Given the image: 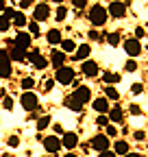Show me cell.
<instances>
[{
	"instance_id": "obj_1",
	"label": "cell",
	"mask_w": 148,
	"mask_h": 157,
	"mask_svg": "<svg viewBox=\"0 0 148 157\" xmlns=\"http://www.w3.org/2000/svg\"><path fill=\"white\" fill-rule=\"evenodd\" d=\"M107 9L102 7V5H94L89 9V22L94 24V26H102L105 22H107Z\"/></svg>"
},
{
	"instance_id": "obj_2",
	"label": "cell",
	"mask_w": 148,
	"mask_h": 157,
	"mask_svg": "<svg viewBox=\"0 0 148 157\" xmlns=\"http://www.w3.org/2000/svg\"><path fill=\"white\" fill-rule=\"evenodd\" d=\"M54 83H59V85H72L74 83V70L70 66H63L61 70L54 72Z\"/></svg>"
},
{
	"instance_id": "obj_3",
	"label": "cell",
	"mask_w": 148,
	"mask_h": 157,
	"mask_svg": "<svg viewBox=\"0 0 148 157\" xmlns=\"http://www.w3.org/2000/svg\"><path fill=\"white\" fill-rule=\"evenodd\" d=\"M11 72V55L7 48H0V78H9Z\"/></svg>"
},
{
	"instance_id": "obj_4",
	"label": "cell",
	"mask_w": 148,
	"mask_h": 157,
	"mask_svg": "<svg viewBox=\"0 0 148 157\" xmlns=\"http://www.w3.org/2000/svg\"><path fill=\"white\" fill-rule=\"evenodd\" d=\"M89 146L94 148V151H98V153H105V151H109V146H111V140H109V137H107L105 133H96L94 137H91Z\"/></svg>"
},
{
	"instance_id": "obj_5",
	"label": "cell",
	"mask_w": 148,
	"mask_h": 157,
	"mask_svg": "<svg viewBox=\"0 0 148 157\" xmlns=\"http://www.w3.org/2000/svg\"><path fill=\"white\" fill-rule=\"evenodd\" d=\"M20 103H22V107H24L26 111H35L37 107H39V98H37L35 92H24V94L20 96Z\"/></svg>"
},
{
	"instance_id": "obj_6",
	"label": "cell",
	"mask_w": 148,
	"mask_h": 157,
	"mask_svg": "<svg viewBox=\"0 0 148 157\" xmlns=\"http://www.w3.org/2000/svg\"><path fill=\"white\" fill-rule=\"evenodd\" d=\"M48 15H50V5L48 2H37L35 5V9H33V22H44V20H48Z\"/></svg>"
},
{
	"instance_id": "obj_7",
	"label": "cell",
	"mask_w": 148,
	"mask_h": 157,
	"mask_svg": "<svg viewBox=\"0 0 148 157\" xmlns=\"http://www.w3.org/2000/svg\"><path fill=\"white\" fill-rule=\"evenodd\" d=\"M13 44H15L17 48H22V50H28V48H31V44H33V35H31V33H26V31H20V33L15 35Z\"/></svg>"
},
{
	"instance_id": "obj_8",
	"label": "cell",
	"mask_w": 148,
	"mask_h": 157,
	"mask_svg": "<svg viewBox=\"0 0 148 157\" xmlns=\"http://www.w3.org/2000/svg\"><path fill=\"white\" fill-rule=\"evenodd\" d=\"M65 61H68V57H65V52H63V50L54 48V50L50 52V66H54L57 70H61V68L65 66Z\"/></svg>"
},
{
	"instance_id": "obj_9",
	"label": "cell",
	"mask_w": 148,
	"mask_h": 157,
	"mask_svg": "<svg viewBox=\"0 0 148 157\" xmlns=\"http://www.w3.org/2000/svg\"><path fill=\"white\" fill-rule=\"evenodd\" d=\"M122 46H124V52H126L128 57H131V59H133V57H137V55L142 52L139 39H135V37H133V39H126V42H124Z\"/></svg>"
},
{
	"instance_id": "obj_10",
	"label": "cell",
	"mask_w": 148,
	"mask_h": 157,
	"mask_svg": "<svg viewBox=\"0 0 148 157\" xmlns=\"http://www.w3.org/2000/svg\"><path fill=\"white\" fill-rule=\"evenodd\" d=\"M44 148H46L48 153H59V148H61V137H57V135H46V137H44Z\"/></svg>"
},
{
	"instance_id": "obj_11",
	"label": "cell",
	"mask_w": 148,
	"mask_h": 157,
	"mask_svg": "<svg viewBox=\"0 0 148 157\" xmlns=\"http://www.w3.org/2000/svg\"><path fill=\"white\" fill-rule=\"evenodd\" d=\"M76 144H79V133H74V131H65L63 133V137H61V146L63 148H76Z\"/></svg>"
},
{
	"instance_id": "obj_12",
	"label": "cell",
	"mask_w": 148,
	"mask_h": 157,
	"mask_svg": "<svg viewBox=\"0 0 148 157\" xmlns=\"http://www.w3.org/2000/svg\"><path fill=\"white\" fill-rule=\"evenodd\" d=\"M91 107H94V111L100 113V116H107V113H109V101H107L105 96L94 98V101H91Z\"/></svg>"
},
{
	"instance_id": "obj_13",
	"label": "cell",
	"mask_w": 148,
	"mask_h": 157,
	"mask_svg": "<svg viewBox=\"0 0 148 157\" xmlns=\"http://www.w3.org/2000/svg\"><path fill=\"white\" fill-rule=\"evenodd\" d=\"M107 13L111 17H124L126 15V2H111L107 7Z\"/></svg>"
},
{
	"instance_id": "obj_14",
	"label": "cell",
	"mask_w": 148,
	"mask_h": 157,
	"mask_svg": "<svg viewBox=\"0 0 148 157\" xmlns=\"http://www.w3.org/2000/svg\"><path fill=\"white\" fill-rule=\"evenodd\" d=\"M72 96L85 105V103H89V101H91V90H89L87 85H79L76 90H74V94H72Z\"/></svg>"
},
{
	"instance_id": "obj_15",
	"label": "cell",
	"mask_w": 148,
	"mask_h": 157,
	"mask_svg": "<svg viewBox=\"0 0 148 157\" xmlns=\"http://www.w3.org/2000/svg\"><path fill=\"white\" fill-rule=\"evenodd\" d=\"M81 72H83L85 76H89V78H94V76L100 72V68H98V63H96V61H89V59H87V61H83V63H81Z\"/></svg>"
},
{
	"instance_id": "obj_16",
	"label": "cell",
	"mask_w": 148,
	"mask_h": 157,
	"mask_svg": "<svg viewBox=\"0 0 148 157\" xmlns=\"http://www.w3.org/2000/svg\"><path fill=\"white\" fill-rule=\"evenodd\" d=\"M89 55H91V46L89 44H79L76 52H74V59H76V61H87Z\"/></svg>"
},
{
	"instance_id": "obj_17",
	"label": "cell",
	"mask_w": 148,
	"mask_h": 157,
	"mask_svg": "<svg viewBox=\"0 0 148 157\" xmlns=\"http://www.w3.org/2000/svg\"><path fill=\"white\" fill-rule=\"evenodd\" d=\"M9 44H11V46H9V55H11L13 61H22V63H26V50L17 48L13 42H9Z\"/></svg>"
},
{
	"instance_id": "obj_18",
	"label": "cell",
	"mask_w": 148,
	"mask_h": 157,
	"mask_svg": "<svg viewBox=\"0 0 148 157\" xmlns=\"http://www.w3.org/2000/svg\"><path fill=\"white\" fill-rule=\"evenodd\" d=\"M107 118H109V122H111V124H118V122H124V111H122L120 107H113V109H109Z\"/></svg>"
},
{
	"instance_id": "obj_19",
	"label": "cell",
	"mask_w": 148,
	"mask_h": 157,
	"mask_svg": "<svg viewBox=\"0 0 148 157\" xmlns=\"http://www.w3.org/2000/svg\"><path fill=\"white\" fill-rule=\"evenodd\" d=\"M46 39H48V44L50 46H57V44H61L63 39H61V31L59 29H50L48 33H46Z\"/></svg>"
},
{
	"instance_id": "obj_20",
	"label": "cell",
	"mask_w": 148,
	"mask_h": 157,
	"mask_svg": "<svg viewBox=\"0 0 148 157\" xmlns=\"http://www.w3.org/2000/svg\"><path fill=\"white\" fill-rule=\"evenodd\" d=\"M63 103H65V107H70L72 111H76V113H81V109H83V103H81V101H76L74 96H68Z\"/></svg>"
},
{
	"instance_id": "obj_21",
	"label": "cell",
	"mask_w": 148,
	"mask_h": 157,
	"mask_svg": "<svg viewBox=\"0 0 148 157\" xmlns=\"http://www.w3.org/2000/svg\"><path fill=\"white\" fill-rule=\"evenodd\" d=\"M128 148H131V146H128V144H126L124 140H118V142L113 144V153H116V155H122V157H124V155H128V153H131V151H128Z\"/></svg>"
},
{
	"instance_id": "obj_22",
	"label": "cell",
	"mask_w": 148,
	"mask_h": 157,
	"mask_svg": "<svg viewBox=\"0 0 148 157\" xmlns=\"http://www.w3.org/2000/svg\"><path fill=\"white\" fill-rule=\"evenodd\" d=\"M102 81H105L107 85H116V83L122 81V76H120L118 72H105V74H102Z\"/></svg>"
},
{
	"instance_id": "obj_23",
	"label": "cell",
	"mask_w": 148,
	"mask_h": 157,
	"mask_svg": "<svg viewBox=\"0 0 148 157\" xmlns=\"http://www.w3.org/2000/svg\"><path fill=\"white\" fill-rule=\"evenodd\" d=\"M37 70H46L48 66H50V59H46V57H42V55H37L35 59H33V61H31Z\"/></svg>"
},
{
	"instance_id": "obj_24",
	"label": "cell",
	"mask_w": 148,
	"mask_h": 157,
	"mask_svg": "<svg viewBox=\"0 0 148 157\" xmlns=\"http://www.w3.org/2000/svg\"><path fill=\"white\" fill-rule=\"evenodd\" d=\"M105 98H107V101H120V92H118L113 85H107V90H105Z\"/></svg>"
},
{
	"instance_id": "obj_25",
	"label": "cell",
	"mask_w": 148,
	"mask_h": 157,
	"mask_svg": "<svg viewBox=\"0 0 148 157\" xmlns=\"http://www.w3.org/2000/svg\"><path fill=\"white\" fill-rule=\"evenodd\" d=\"M52 122V118L48 116V113H44V116H39V118H37V131H44L48 124Z\"/></svg>"
},
{
	"instance_id": "obj_26",
	"label": "cell",
	"mask_w": 148,
	"mask_h": 157,
	"mask_svg": "<svg viewBox=\"0 0 148 157\" xmlns=\"http://www.w3.org/2000/svg\"><path fill=\"white\" fill-rule=\"evenodd\" d=\"M61 50L68 55V52H76V42H72V39H63L61 42Z\"/></svg>"
},
{
	"instance_id": "obj_27",
	"label": "cell",
	"mask_w": 148,
	"mask_h": 157,
	"mask_svg": "<svg viewBox=\"0 0 148 157\" xmlns=\"http://www.w3.org/2000/svg\"><path fill=\"white\" fill-rule=\"evenodd\" d=\"M15 29H22V26H26V15L22 13V11H17V15L13 17V22H11Z\"/></svg>"
},
{
	"instance_id": "obj_28",
	"label": "cell",
	"mask_w": 148,
	"mask_h": 157,
	"mask_svg": "<svg viewBox=\"0 0 148 157\" xmlns=\"http://www.w3.org/2000/svg\"><path fill=\"white\" fill-rule=\"evenodd\" d=\"M20 85H22V90H24V92H31V90H33V85H35V78H31V76H24Z\"/></svg>"
},
{
	"instance_id": "obj_29",
	"label": "cell",
	"mask_w": 148,
	"mask_h": 157,
	"mask_svg": "<svg viewBox=\"0 0 148 157\" xmlns=\"http://www.w3.org/2000/svg\"><path fill=\"white\" fill-rule=\"evenodd\" d=\"M105 39H107V44H109V46H113V48L120 44V35H118V33H109Z\"/></svg>"
},
{
	"instance_id": "obj_30",
	"label": "cell",
	"mask_w": 148,
	"mask_h": 157,
	"mask_svg": "<svg viewBox=\"0 0 148 157\" xmlns=\"http://www.w3.org/2000/svg\"><path fill=\"white\" fill-rule=\"evenodd\" d=\"M105 135L109 137V140H111V137H116V135H118V129H116V124H107V127H105Z\"/></svg>"
},
{
	"instance_id": "obj_31",
	"label": "cell",
	"mask_w": 148,
	"mask_h": 157,
	"mask_svg": "<svg viewBox=\"0 0 148 157\" xmlns=\"http://www.w3.org/2000/svg\"><path fill=\"white\" fill-rule=\"evenodd\" d=\"M11 26H13V24L9 22V20H7L5 15H0V33H5V31H9Z\"/></svg>"
},
{
	"instance_id": "obj_32",
	"label": "cell",
	"mask_w": 148,
	"mask_h": 157,
	"mask_svg": "<svg viewBox=\"0 0 148 157\" xmlns=\"http://www.w3.org/2000/svg\"><path fill=\"white\" fill-rule=\"evenodd\" d=\"M54 15H57V20L61 22V20H65V17H68V9H65L63 5H59V7H57V13H54Z\"/></svg>"
},
{
	"instance_id": "obj_33",
	"label": "cell",
	"mask_w": 148,
	"mask_h": 157,
	"mask_svg": "<svg viewBox=\"0 0 148 157\" xmlns=\"http://www.w3.org/2000/svg\"><path fill=\"white\" fill-rule=\"evenodd\" d=\"M2 15H5V17L9 20V22H13V17L17 15V11H15V9H9V7H7V9L2 11Z\"/></svg>"
},
{
	"instance_id": "obj_34",
	"label": "cell",
	"mask_w": 148,
	"mask_h": 157,
	"mask_svg": "<svg viewBox=\"0 0 148 157\" xmlns=\"http://www.w3.org/2000/svg\"><path fill=\"white\" fill-rule=\"evenodd\" d=\"M124 70H126V72H135V70H137V61H133V59H128V61L124 63Z\"/></svg>"
},
{
	"instance_id": "obj_35",
	"label": "cell",
	"mask_w": 148,
	"mask_h": 157,
	"mask_svg": "<svg viewBox=\"0 0 148 157\" xmlns=\"http://www.w3.org/2000/svg\"><path fill=\"white\" fill-rule=\"evenodd\" d=\"M26 26H28V33L31 35H39V24H37V22H28Z\"/></svg>"
},
{
	"instance_id": "obj_36",
	"label": "cell",
	"mask_w": 148,
	"mask_h": 157,
	"mask_svg": "<svg viewBox=\"0 0 148 157\" xmlns=\"http://www.w3.org/2000/svg\"><path fill=\"white\" fill-rule=\"evenodd\" d=\"M96 124H98V127H107V124H111V122H109L107 116H98V118H96Z\"/></svg>"
},
{
	"instance_id": "obj_37",
	"label": "cell",
	"mask_w": 148,
	"mask_h": 157,
	"mask_svg": "<svg viewBox=\"0 0 148 157\" xmlns=\"http://www.w3.org/2000/svg\"><path fill=\"white\" fill-rule=\"evenodd\" d=\"M52 131H54V135H57V137H59V135H61V137H63V133H65V131H63V127H61V124H52Z\"/></svg>"
},
{
	"instance_id": "obj_38",
	"label": "cell",
	"mask_w": 148,
	"mask_h": 157,
	"mask_svg": "<svg viewBox=\"0 0 148 157\" xmlns=\"http://www.w3.org/2000/svg\"><path fill=\"white\" fill-rule=\"evenodd\" d=\"M133 137H135L137 142H144V140H146V131H135V133H133Z\"/></svg>"
},
{
	"instance_id": "obj_39",
	"label": "cell",
	"mask_w": 148,
	"mask_h": 157,
	"mask_svg": "<svg viewBox=\"0 0 148 157\" xmlns=\"http://www.w3.org/2000/svg\"><path fill=\"white\" fill-rule=\"evenodd\" d=\"M142 90H144L142 83H133V85H131V92H133V94H142Z\"/></svg>"
},
{
	"instance_id": "obj_40",
	"label": "cell",
	"mask_w": 148,
	"mask_h": 157,
	"mask_svg": "<svg viewBox=\"0 0 148 157\" xmlns=\"http://www.w3.org/2000/svg\"><path fill=\"white\" fill-rule=\"evenodd\" d=\"M72 5L76 7V9H85V7H87V0H74Z\"/></svg>"
},
{
	"instance_id": "obj_41",
	"label": "cell",
	"mask_w": 148,
	"mask_h": 157,
	"mask_svg": "<svg viewBox=\"0 0 148 157\" xmlns=\"http://www.w3.org/2000/svg\"><path fill=\"white\" fill-rule=\"evenodd\" d=\"M131 116H142V107L139 105H131Z\"/></svg>"
},
{
	"instance_id": "obj_42",
	"label": "cell",
	"mask_w": 148,
	"mask_h": 157,
	"mask_svg": "<svg viewBox=\"0 0 148 157\" xmlns=\"http://www.w3.org/2000/svg\"><path fill=\"white\" fill-rule=\"evenodd\" d=\"M17 144H20V137H17V135H11V137H9V146H17Z\"/></svg>"
},
{
	"instance_id": "obj_43",
	"label": "cell",
	"mask_w": 148,
	"mask_h": 157,
	"mask_svg": "<svg viewBox=\"0 0 148 157\" xmlns=\"http://www.w3.org/2000/svg\"><path fill=\"white\" fill-rule=\"evenodd\" d=\"M144 35H146V29L137 26V29H135V39H139V37H144Z\"/></svg>"
},
{
	"instance_id": "obj_44",
	"label": "cell",
	"mask_w": 148,
	"mask_h": 157,
	"mask_svg": "<svg viewBox=\"0 0 148 157\" xmlns=\"http://www.w3.org/2000/svg\"><path fill=\"white\" fill-rule=\"evenodd\" d=\"M2 107H5V109H11V107H13V101H11V98H5V101H2Z\"/></svg>"
},
{
	"instance_id": "obj_45",
	"label": "cell",
	"mask_w": 148,
	"mask_h": 157,
	"mask_svg": "<svg viewBox=\"0 0 148 157\" xmlns=\"http://www.w3.org/2000/svg\"><path fill=\"white\" fill-rule=\"evenodd\" d=\"M98 157H118L113 151H105V153H98Z\"/></svg>"
},
{
	"instance_id": "obj_46",
	"label": "cell",
	"mask_w": 148,
	"mask_h": 157,
	"mask_svg": "<svg viewBox=\"0 0 148 157\" xmlns=\"http://www.w3.org/2000/svg\"><path fill=\"white\" fill-rule=\"evenodd\" d=\"M52 87H54V81H52V78H50V81H46V83H44V90H46V92H50Z\"/></svg>"
},
{
	"instance_id": "obj_47",
	"label": "cell",
	"mask_w": 148,
	"mask_h": 157,
	"mask_svg": "<svg viewBox=\"0 0 148 157\" xmlns=\"http://www.w3.org/2000/svg\"><path fill=\"white\" fill-rule=\"evenodd\" d=\"M87 37L91 39V42H94V39H100V35H98L96 31H89V33H87Z\"/></svg>"
},
{
	"instance_id": "obj_48",
	"label": "cell",
	"mask_w": 148,
	"mask_h": 157,
	"mask_svg": "<svg viewBox=\"0 0 148 157\" xmlns=\"http://www.w3.org/2000/svg\"><path fill=\"white\" fill-rule=\"evenodd\" d=\"M31 5H33V0H22V2H20L22 9H26V7H31Z\"/></svg>"
},
{
	"instance_id": "obj_49",
	"label": "cell",
	"mask_w": 148,
	"mask_h": 157,
	"mask_svg": "<svg viewBox=\"0 0 148 157\" xmlns=\"http://www.w3.org/2000/svg\"><path fill=\"white\" fill-rule=\"evenodd\" d=\"M124 157H142L139 153H128V155H124Z\"/></svg>"
},
{
	"instance_id": "obj_50",
	"label": "cell",
	"mask_w": 148,
	"mask_h": 157,
	"mask_svg": "<svg viewBox=\"0 0 148 157\" xmlns=\"http://www.w3.org/2000/svg\"><path fill=\"white\" fill-rule=\"evenodd\" d=\"M5 9H7V5L2 2V0H0V11H5Z\"/></svg>"
},
{
	"instance_id": "obj_51",
	"label": "cell",
	"mask_w": 148,
	"mask_h": 157,
	"mask_svg": "<svg viewBox=\"0 0 148 157\" xmlns=\"http://www.w3.org/2000/svg\"><path fill=\"white\" fill-rule=\"evenodd\" d=\"M63 157H79V155H74V153H65Z\"/></svg>"
}]
</instances>
